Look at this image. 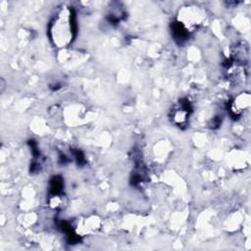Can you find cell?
I'll return each mask as SVG.
<instances>
[{
	"instance_id": "1",
	"label": "cell",
	"mask_w": 251,
	"mask_h": 251,
	"mask_svg": "<svg viewBox=\"0 0 251 251\" xmlns=\"http://www.w3.org/2000/svg\"><path fill=\"white\" fill-rule=\"evenodd\" d=\"M50 32L56 45L64 46L70 43L75 32V15L72 11H68L67 14L63 16V19L62 17H58L51 25Z\"/></svg>"
}]
</instances>
